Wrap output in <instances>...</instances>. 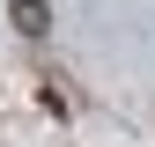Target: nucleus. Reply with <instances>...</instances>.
I'll use <instances>...</instances> for the list:
<instances>
[{"label":"nucleus","mask_w":155,"mask_h":147,"mask_svg":"<svg viewBox=\"0 0 155 147\" xmlns=\"http://www.w3.org/2000/svg\"><path fill=\"white\" fill-rule=\"evenodd\" d=\"M8 22L22 30V37H45V30H52V8H45V0H15V8H8Z\"/></svg>","instance_id":"nucleus-1"}]
</instances>
